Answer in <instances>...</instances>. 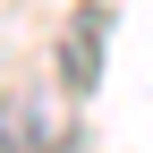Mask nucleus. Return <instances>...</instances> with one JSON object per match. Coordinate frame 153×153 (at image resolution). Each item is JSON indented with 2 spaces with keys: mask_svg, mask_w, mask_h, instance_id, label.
<instances>
[{
  "mask_svg": "<svg viewBox=\"0 0 153 153\" xmlns=\"http://www.w3.org/2000/svg\"><path fill=\"white\" fill-rule=\"evenodd\" d=\"M102 34H111V9H76L68 34H60V76L68 85H94L102 76Z\"/></svg>",
  "mask_w": 153,
  "mask_h": 153,
  "instance_id": "obj_2",
  "label": "nucleus"
},
{
  "mask_svg": "<svg viewBox=\"0 0 153 153\" xmlns=\"http://www.w3.org/2000/svg\"><path fill=\"white\" fill-rule=\"evenodd\" d=\"M68 145H76V128L43 85H17L0 102V153H68Z\"/></svg>",
  "mask_w": 153,
  "mask_h": 153,
  "instance_id": "obj_1",
  "label": "nucleus"
}]
</instances>
